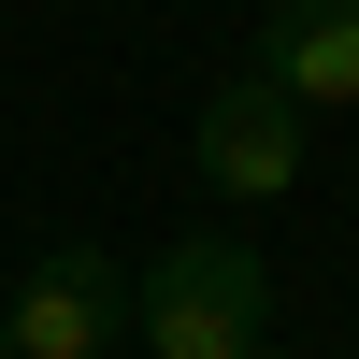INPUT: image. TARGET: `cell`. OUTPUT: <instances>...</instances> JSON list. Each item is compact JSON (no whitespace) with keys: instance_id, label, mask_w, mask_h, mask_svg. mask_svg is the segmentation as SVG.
<instances>
[{"instance_id":"cell-1","label":"cell","mask_w":359,"mask_h":359,"mask_svg":"<svg viewBox=\"0 0 359 359\" xmlns=\"http://www.w3.org/2000/svg\"><path fill=\"white\" fill-rule=\"evenodd\" d=\"M130 316H144V359H259L273 345V273H259L245 230H187L130 287Z\"/></svg>"},{"instance_id":"cell-2","label":"cell","mask_w":359,"mask_h":359,"mask_svg":"<svg viewBox=\"0 0 359 359\" xmlns=\"http://www.w3.org/2000/svg\"><path fill=\"white\" fill-rule=\"evenodd\" d=\"M187 172H201L216 201H245V216L287 201V187H302V101H287L273 72H216L201 115H187Z\"/></svg>"},{"instance_id":"cell-3","label":"cell","mask_w":359,"mask_h":359,"mask_svg":"<svg viewBox=\"0 0 359 359\" xmlns=\"http://www.w3.org/2000/svg\"><path fill=\"white\" fill-rule=\"evenodd\" d=\"M115 316H130V273H115L101 245H57L15 273V302H0V359H101Z\"/></svg>"},{"instance_id":"cell-4","label":"cell","mask_w":359,"mask_h":359,"mask_svg":"<svg viewBox=\"0 0 359 359\" xmlns=\"http://www.w3.org/2000/svg\"><path fill=\"white\" fill-rule=\"evenodd\" d=\"M245 72H273L302 115H359V0H273Z\"/></svg>"}]
</instances>
